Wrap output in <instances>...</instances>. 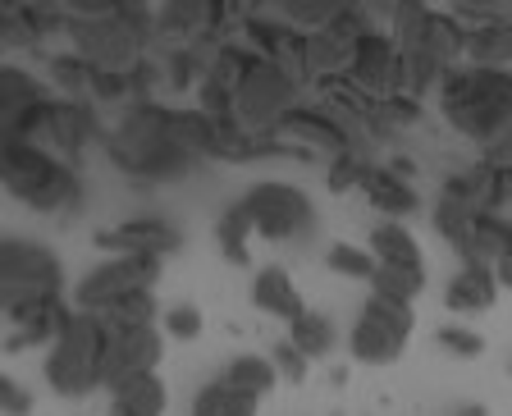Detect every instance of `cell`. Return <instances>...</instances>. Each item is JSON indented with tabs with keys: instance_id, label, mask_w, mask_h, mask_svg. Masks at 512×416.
I'll use <instances>...</instances> for the list:
<instances>
[{
	"instance_id": "6da1fadb",
	"label": "cell",
	"mask_w": 512,
	"mask_h": 416,
	"mask_svg": "<svg viewBox=\"0 0 512 416\" xmlns=\"http://www.w3.org/2000/svg\"><path fill=\"white\" fill-rule=\"evenodd\" d=\"M106 156L138 183H170L197 165V156H188L174 138V106L165 101H128L119 124L106 133Z\"/></svg>"
},
{
	"instance_id": "7a4b0ae2",
	"label": "cell",
	"mask_w": 512,
	"mask_h": 416,
	"mask_svg": "<svg viewBox=\"0 0 512 416\" xmlns=\"http://www.w3.org/2000/svg\"><path fill=\"white\" fill-rule=\"evenodd\" d=\"M439 115L467 142L494 147L512 133V69L494 64H458L439 87Z\"/></svg>"
},
{
	"instance_id": "3957f363",
	"label": "cell",
	"mask_w": 512,
	"mask_h": 416,
	"mask_svg": "<svg viewBox=\"0 0 512 416\" xmlns=\"http://www.w3.org/2000/svg\"><path fill=\"white\" fill-rule=\"evenodd\" d=\"M0 170H5V188L14 202H23L28 211L60 215L83 206V179L78 165L51 156L46 147L28 138H0Z\"/></svg>"
},
{
	"instance_id": "277c9868",
	"label": "cell",
	"mask_w": 512,
	"mask_h": 416,
	"mask_svg": "<svg viewBox=\"0 0 512 416\" xmlns=\"http://www.w3.org/2000/svg\"><path fill=\"white\" fill-rule=\"evenodd\" d=\"M46 384H51V394L60 398H87L96 389H106V330H101V320L87 316V311H74L64 334L46 348Z\"/></svg>"
},
{
	"instance_id": "5b68a950",
	"label": "cell",
	"mask_w": 512,
	"mask_h": 416,
	"mask_svg": "<svg viewBox=\"0 0 512 416\" xmlns=\"http://www.w3.org/2000/svg\"><path fill=\"white\" fill-rule=\"evenodd\" d=\"M298 83L302 78L288 74L284 64H275V60L252 64L234 87V119L252 133V138H279L284 119L302 106Z\"/></svg>"
},
{
	"instance_id": "8992f818",
	"label": "cell",
	"mask_w": 512,
	"mask_h": 416,
	"mask_svg": "<svg viewBox=\"0 0 512 416\" xmlns=\"http://www.w3.org/2000/svg\"><path fill=\"white\" fill-rule=\"evenodd\" d=\"M412 330H416L412 302H394V298H380V293H366L357 316H352V330H348L352 362H362V366L398 362L407 352V343H412Z\"/></svg>"
},
{
	"instance_id": "52a82bcc",
	"label": "cell",
	"mask_w": 512,
	"mask_h": 416,
	"mask_svg": "<svg viewBox=\"0 0 512 416\" xmlns=\"http://www.w3.org/2000/svg\"><path fill=\"white\" fill-rule=\"evenodd\" d=\"M37 298H64V266L60 256L37 238H5L0 247V311L23 307Z\"/></svg>"
},
{
	"instance_id": "ba28073f",
	"label": "cell",
	"mask_w": 512,
	"mask_h": 416,
	"mask_svg": "<svg viewBox=\"0 0 512 416\" xmlns=\"http://www.w3.org/2000/svg\"><path fill=\"white\" fill-rule=\"evenodd\" d=\"M243 211L252 215L256 234L266 243H307L311 229H316V206L298 183L284 179H261L247 188Z\"/></svg>"
},
{
	"instance_id": "9c48e42d",
	"label": "cell",
	"mask_w": 512,
	"mask_h": 416,
	"mask_svg": "<svg viewBox=\"0 0 512 416\" xmlns=\"http://www.w3.org/2000/svg\"><path fill=\"white\" fill-rule=\"evenodd\" d=\"M160 270L165 261L160 256H106L101 266H92L74 288V311L87 316H101L115 302L133 298V293H156Z\"/></svg>"
},
{
	"instance_id": "30bf717a",
	"label": "cell",
	"mask_w": 512,
	"mask_h": 416,
	"mask_svg": "<svg viewBox=\"0 0 512 416\" xmlns=\"http://www.w3.org/2000/svg\"><path fill=\"white\" fill-rule=\"evenodd\" d=\"M69 51L83 55L92 69L128 74L147 55V46H142L138 32L119 19V5H115V14H106V19H69Z\"/></svg>"
},
{
	"instance_id": "8fae6325",
	"label": "cell",
	"mask_w": 512,
	"mask_h": 416,
	"mask_svg": "<svg viewBox=\"0 0 512 416\" xmlns=\"http://www.w3.org/2000/svg\"><path fill=\"white\" fill-rule=\"evenodd\" d=\"M92 247L110 256H160L165 261L170 252L183 247V229L170 224L165 215H128L115 229H96Z\"/></svg>"
},
{
	"instance_id": "7c38bea8",
	"label": "cell",
	"mask_w": 512,
	"mask_h": 416,
	"mask_svg": "<svg viewBox=\"0 0 512 416\" xmlns=\"http://www.w3.org/2000/svg\"><path fill=\"white\" fill-rule=\"evenodd\" d=\"M348 78L362 87L366 96L384 101V96L403 92V46L389 28H371L352 51V69Z\"/></svg>"
},
{
	"instance_id": "4fadbf2b",
	"label": "cell",
	"mask_w": 512,
	"mask_h": 416,
	"mask_svg": "<svg viewBox=\"0 0 512 416\" xmlns=\"http://www.w3.org/2000/svg\"><path fill=\"white\" fill-rule=\"evenodd\" d=\"M106 330V325H101ZM165 357V330L142 325V330H106V394L133 375H151Z\"/></svg>"
},
{
	"instance_id": "5bb4252c",
	"label": "cell",
	"mask_w": 512,
	"mask_h": 416,
	"mask_svg": "<svg viewBox=\"0 0 512 416\" xmlns=\"http://www.w3.org/2000/svg\"><path fill=\"white\" fill-rule=\"evenodd\" d=\"M74 316L69 298H37L23 307H5V352H23V348H51L64 334Z\"/></svg>"
},
{
	"instance_id": "9a60e30c",
	"label": "cell",
	"mask_w": 512,
	"mask_h": 416,
	"mask_svg": "<svg viewBox=\"0 0 512 416\" xmlns=\"http://www.w3.org/2000/svg\"><path fill=\"white\" fill-rule=\"evenodd\" d=\"M252 307L256 311H266V316H275V320H284V325H293L298 316H307V298H302V288H298V279L288 275L284 266H261L252 275Z\"/></svg>"
},
{
	"instance_id": "2e32d148",
	"label": "cell",
	"mask_w": 512,
	"mask_h": 416,
	"mask_svg": "<svg viewBox=\"0 0 512 416\" xmlns=\"http://www.w3.org/2000/svg\"><path fill=\"white\" fill-rule=\"evenodd\" d=\"M352 51H357V42L343 37V32H334V28L307 32V46H302V78H311V83H334V78H343L352 69Z\"/></svg>"
},
{
	"instance_id": "e0dca14e",
	"label": "cell",
	"mask_w": 512,
	"mask_h": 416,
	"mask_svg": "<svg viewBox=\"0 0 512 416\" xmlns=\"http://www.w3.org/2000/svg\"><path fill=\"white\" fill-rule=\"evenodd\" d=\"M51 96H55L51 87L37 74H28L23 64H5V69H0V133H14L19 119L32 115V110L42 106V101H51Z\"/></svg>"
},
{
	"instance_id": "ac0fdd59",
	"label": "cell",
	"mask_w": 512,
	"mask_h": 416,
	"mask_svg": "<svg viewBox=\"0 0 512 416\" xmlns=\"http://www.w3.org/2000/svg\"><path fill=\"white\" fill-rule=\"evenodd\" d=\"M439 192L476 206V211H503V206H508V197H503V174L494 170L490 160H476V165H462V170L444 174Z\"/></svg>"
},
{
	"instance_id": "d6986e66",
	"label": "cell",
	"mask_w": 512,
	"mask_h": 416,
	"mask_svg": "<svg viewBox=\"0 0 512 416\" xmlns=\"http://www.w3.org/2000/svg\"><path fill=\"white\" fill-rule=\"evenodd\" d=\"M503 284L494 275V266H458V275L444 284V307L453 316H480L499 302Z\"/></svg>"
},
{
	"instance_id": "ffe728a7",
	"label": "cell",
	"mask_w": 512,
	"mask_h": 416,
	"mask_svg": "<svg viewBox=\"0 0 512 416\" xmlns=\"http://www.w3.org/2000/svg\"><path fill=\"white\" fill-rule=\"evenodd\" d=\"M156 32L160 42L174 46H192V42H206L211 32V0H165L156 5Z\"/></svg>"
},
{
	"instance_id": "44dd1931",
	"label": "cell",
	"mask_w": 512,
	"mask_h": 416,
	"mask_svg": "<svg viewBox=\"0 0 512 416\" xmlns=\"http://www.w3.org/2000/svg\"><path fill=\"white\" fill-rule=\"evenodd\" d=\"M362 192H366V202H371L384 220H407V215L421 211V192H416L407 179H398L389 165H371Z\"/></svg>"
},
{
	"instance_id": "7402d4cb",
	"label": "cell",
	"mask_w": 512,
	"mask_h": 416,
	"mask_svg": "<svg viewBox=\"0 0 512 416\" xmlns=\"http://www.w3.org/2000/svg\"><path fill=\"white\" fill-rule=\"evenodd\" d=\"M165 407H170V389L151 371V375H133V380L115 384L106 416H165Z\"/></svg>"
},
{
	"instance_id": "603a6c76",
	"label": "cell",
	"mask_w": 512,
	"mask_h": 416,
	"mask_svg": "<svg viewBox=\"0 0 512 416\" xmlns=\"http://www.w3.org/2000/svg\"><path fill=\"white\" fill-rule=\"evenodd\" d=\"M366 247L375 252L380 266H398V270H426V256H421V243L407 229L403 220H380L366 238Z\"/></svg>"
},
{
	"instance_id": "cb8c5ba5",
	"label": "cell",
	"mask_w": 512,
	"mask_h": 416,
	"mask_svg": "<svg viewBox=\"0 0 512 416\" xmlns=\"http://www.w3.org/2000/svg\"><path fill=\"white\" fill-rule=\"evenodd\" d=\"M476 220H480L476 206H467V202H458V197L439 192V202H435V234L444 238L453 252H458L462 266L471 261V247H476Z\"/></svg>"
},
{
	"instance_id": "d4e9b609",
	"label": "cell",
	"mask_w": 512,
	"mask_h": 416,
	"mask_svg": "<svg viewBox=\"0 0 512 416\" xmlns=\"http://www.w3.org/2000/svg\"><path fill=\"white\" fill-rule=\"evenodd\" d=\"M220 380H229L234 389H243V394H252V398H266L279 384V366L270 352H238V357L224 362Z\"/></svg>"
},
{
	"instance_id": "484cf974",
	"label": "cell",
	"mask_w": 512,
	"mask_h": 416,
	"mask_svg": "<svg viewBox=\"0 0 512 416\" xmlns=\"http://www.w3.org/2000/svg\"><path fill=\"white\" fill-rule=\"evenodd\" d=\"M252 234H256V224L243 211V202H234L215 220V247H220V256L229 266H252Z\"/></svg>"
},
{
	"instance_id": "4316f807",
	"label": "cell",
	"mask_w": 512,
	"mask_h": 416,
	"mask_svg": "<svg viewBox=\"0 0 512 416\" xmlns=\"http://www.w3.org/2000/svg\"><path fill=\"white\" fill-rule=\"evenodd\" d=\"M206 74H211V46L206 42L174 46V51L165 55V87H170V92H197Z\"/></svg>"
},
{
	"instance_id": "83f0119b",
	"label": "cell",
	"mask_w": 512,
	"mask_h": 416,
	"mask_svg": "<svg viewBox=\"0 0 512 416\" xmlns=\"http://www.w3.org/2000/svg\"><path fill=\"white\" fill-rule=\"evenodd\" d=\"M261 398L234 389L229 380H206L197 394H192V416H256Z\"/></svg>"
},
{
	"instance_id": "f1b7e54d",
	"label": "cell",
	"mask_w": 512,
	"mask_h": 416,
	"mask_svg": "<svg viewBox=\"0 0 512 416\" xmlns=\"http://www.w3.org/2000/svg\"><path fill=\"white\" fill-rule=\"evenodd\" d=\"M467 64H494V69H512V19L485 23L467 37Z\"/></svg>"
},
{
	"instance_id": "f546056e",
	"label": "cell",
	"mask_w": 512,
	"mask_h": 416,
	"mask_svg": "<svg viewBox=\"0 0 512 416\" xmlns=\"http://www.w3.org/2000/svg\"><path fill=\"white\" fill-rule=\"evenodd\" d=\"M46 74H51V92L64 101H87V87H92V64L74 51H55L46 60Z\"/></svg>"
},
{
	"instance_id": "4dcf8cb0",
	"label": "cell",
	"mask_w": 512,
	"mask_h": 416,
	"mask_svg": "<svg viewBox=\"0 0 512 416\" xmlns=\"http://www.w3.org/2000/svg\"><path fill=\"white\" fill-rule=\"evenodd\" d=\"M288 339L298 343L311 362H320V357H330V352L339 348V330H334V320L325 316V311H307V316H298L293 325H288Z\"/></svg>"
},
{
	"instance_id": "1f68e13d",
	"label": "cell",
	"mask_w": 512,
	"mask_h": 416,
	"mask_svg": "<svg viewBox=\"0 0 512 416\" xmlns=\"http://www.w3.org/2000/svg\"><path fill=\"white\" fill-rule=\"evenodd\" d=\"M325 266H330L334 275L357 279V284L371 288L380 261H375V252H371V247H362V243H330V247H325Z\"/></svg>"
},
{
	"instance_id": "d6a6232c",
	"label": "cell",
	"mask_w": 512,
	"mask_h": 416,
	"mask_svg": "<svg viewBox=\"0 0 512 416\" xmlns=\"http://www.w3.org/2000/svg\"><path fill=\"white\" fill-rule=\"evenodd\" d=\"M101 325L106 330H142V325H160V302L156 293H133V298L115 302L110 311H101Z\"/></svg>"
},
{
	"instance_id": "836d02e7",
	"label": "cell",
	"mask_w": 512,
	"mask_h": 416,
	"mask_svg": "<svg viewBox=\"0 0 512 416\" xmlns=\"http://www.w3.org/2000/svg\"><path fill=\"white\" fill-rule=\"evenodd\" d=\"M375 160L366 156V147H348L339 151V156L325 160V183H330V192H352V188H362L366 174H371Z\"/></svg>"
},
{
	"instance_id": "e575fe53",
	"label": "cell",
	"mask_w": 512,
	"mask_h": 416,
	"mask_svg": "<svg viewBox=\"0 0 512 416\" xmlns=\"http://www.w3.org/2000/svg\"><path fill=\"white\" fill-rule=\"evenodd\" d=\"M339 10H343V0H284V5H275L279 19L293 23V28H302V32L330 28Z\"/></svg>"
},
{
	"instance_id": "d590c367",
	"label": "cell",
	"mask_w": 512,
	"mask_h": 416,
	"mask_svg": "<svg viewBox=\"0 0 512 416\" xmlns=\"http://www.w3.org/2000/svg\"><path fill=\"white\" fill-rule=\"evenodd\" d=\"M371 293L394 302H416L426 293V270H398V266H380L371 279Z\"/></svg>"
},
{
	"instance_id": "8d00e7d4",
	"label": "cell",
	"mask_w": 512,
	"mask_h": 416,
	"mask_svg": "<svg viewBox=\"0 0 512 416\" xmlns=\"http://www.w3.org/2000/svg\"><path fill=\"white\" fill-rule=\"evenodd\" d=\"M160 330H165V339H179V343L202 339V330H206L202 307L197 302H170V307L160 311Z\"/></svg>"
},
{
	"instance_id": "74e56055",
	"label": "cell",
	"mask_w": 512,
	"mask_h": 416,
	"mask_svg": "<svg viewBox=\"0 0 512 416\" xmlns=\"http://www.w3.org/2000/svg\"><path fill=\"white\" fill-rule=\"evenodd\" d=\"M435 343L448 352V357H462V362H471V357H480V352H485V339H480L471 325H462V320H448V325H439Z\"/></svg>"
},
{
	"instance_id": "f35d334b",
	"label": "cell",
	"mask_w": 512,
	"mask_h": 416,
	"mask_svg": "<svg viewBox=\"0 0 512 416\" xmlns=\"http://www.w3.org/2000/svg\"><path fill=\"white\" fill-rule=\"evenodd\" d=\"M87 101L96 106H119V101H133V87H128V74H115V69H92V87H87Z\"/></svg>"
},
{
	"instance_id": "ab89813d",
	"label": "cell",
	"mask_w": 512,
	"mask_h": 416,
	"mask_svg": "<svg viewBox=\"0 0 512 416\" xmlns=\"http://www.w3.org/2000/svg\"><path fill=\"white\" fill-rule=\"evenodd\" d=\"M197 110H206L211 119H234V87L224 78L206 74L202 87H197Z\"/></svg>"
},
{
	"instance_id": "60d3db41",
	"label": "cell",
	"mask_w": 512,
	"mask_h": 416,
	"mask_svg": "<svg viewBox=\"0 0 512 416\" xmlns=\"http://www.w3.org/2000/svg\"><path fill=\"white\" fill-rule=\"evenodd\" d=\"M270 357H275V366H279V380H288V384H302L311 375V357L293 339H279L275 348H270Z\"/></svg>"
},
{
	"instance_id": "b9f144b4",
	"label": "cell",
	"mask_w": 512,
	"mask_h": 416,
	"mask_svg": "<svg viewBox=\"0 0 512 416\" xmlns=\"http://www.w3.org/2000/svg\"><path fill=\"white\" fill-rule=\"evenodd\" d=\"M0 46L5 51H19V46H37L28 19H23V5H0Z\"/></svg>"
},
{
	"instance_id": "7bdbcfd3",
	"label": "cell",
	"mask_w": 512,
	"mask_h": 416,
	"mask_svg": "<svg viewBox=\"0 0 512 416\" xmlns=\"http://www.w3.org/2000/svg\"><path fill=\"white\" fill-rule=\"evenodd\" d=\"M384 115H389L394 128H403L426 115V106H421V96H412V92H394V96H384Z\"/></svg>"
},
{
	"instance_id": "ee69618b",
	"label": "cell",
	"mask_w": 512,
	"mask_h": 416,
	"mask_svg": "<svg viewBox=\"0 0 512 416\" xmlns=\"http://www.w3.org/2000/svg\"><path fill=\"white\" fill-rule=\"evenodd\" d=\"M0 403H5V416H32L37 398H32V389H23L14 375H5V380H0Z\"/></svg>"
},
{
	"instance_id": "f6af8a7d",
	"label": "cell",
	"mask_w": 512,
	"mask_h": 416,
	"mask_svg": "<svg viewBox=\"0 0 512 416\" xmlns=\"http://www.w3.org/2000/svg\"><path fill=\"white\" fill-rule=\"evenodd\" d=\"M389 170H394L398 179H407V183H412V179H416V160L398 151V156H389Z\"/></svg>"
},
{
	"instance_id": "bcb514c9",
	"label": "cell",
	"mask_w": 512,
	"mask_h": 416,
	"mask_svg": "<svg viewBox=\"0 0 512 416\" xmlns=\"http://www.w3.org/2000/svg\"><path fill=\"white\" fill-rule=\"evenodd\" d=\"M494 275H499V284H503V288H512V252H508V256H499Z\"/></svg>"
},
{
	"instance_id": "7dc6e473",
	"label": "cell",
	"mask_w": 512,
	"mask_h": 416,
	"mask_svg": "<svg viewBox=\"0 0 512 416\" xmlns=\"http://www.w3.org/2000/svg\"><path fill=\"white\" fill-rule=\"evenodd\" d=\"M448 416H490V407H485V403H458Z\"/></svg>"
},
{
	"instance_id": "c3c4849f",
	"label": "cell",
	"mask_w": 512,
	"mask_h": 416,
	"mask_svg": "<svg viewBox=\"0 0 512 416\" xmlns=\"http://www.w3.org/2000/svg\"><path fill=\"white\" fill-rule=\"evenodd\" d=\"M508 371H512V366H508Z\"/></svg>"
}]
</instances>
